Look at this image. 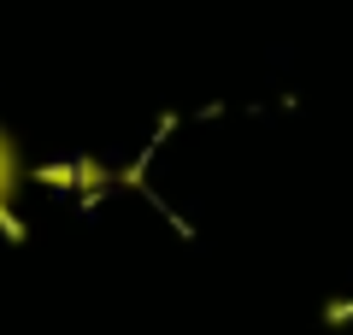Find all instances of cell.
<instances>
[{"label": "cell", "instance_id": "1", "mask_svg": "<svg viewBox=\"0 0 353 335\" xmlns=\"http://www.w3.org/2000/svg\"><path fill=\"white\" fill-rule=\"evenodd\" d=\"M18 176H24V159H18L12 136L0 130V230H6V236H24V223L12 218V194H18Z\"/></svg>", "mask_w": 353, "mask_h": 335}]
</instances>
